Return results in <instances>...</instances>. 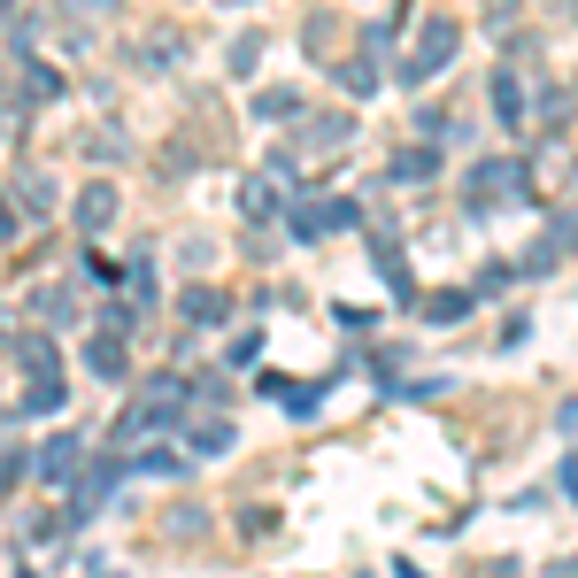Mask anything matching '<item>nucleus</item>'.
Returning <instances> with one entry per match:
<instances>
[{"instance_id": "1", "label": "nucleus", "mask_w": 578, "mask_h": 578, "mask_svg": "<svg viewBox=\"0 0 578 578\" xmlns=\"http://www.w3.org/2000/svg\"><path fill=\"white\" fill-rule=\"evenodd\" d=\"M455 47H463V32H455L448 16H432V24L417 32V47H409V62H401V86H425V77H440V70L455 62Z\"/></svg>"}, {"instance_id": "2", "label": "nucleus", "mask_w": 578, "mask_h": 578, "mask_svg": "<svg viewBox=\"0 0 578 578\" xmlns=\"http://www.w3.org/2000/svg\"><path fill=\"white\" fill-rule=\"evenodd\" d=\"M340 224H355V201H293V239H324Z\"/></svg>"}, {"instance_id": "3", "label": "nucleus", "mask_w": 578, "mask_h": 578, "mask_svg": "<svg viewBox=\"0 0 578 578\" xmlns=\"http://www.w3.org/2000/svg\"><path fill=\"white\" fill-rule=\"evenodd\" d=\"M517 193H525V171H517V162H478L470 209H486V201H517Z\"/></svg>"}, {"instance_id": "4", "label": "nucleus", "mask_w": 578, "mask_h": 578, "mask_svg": "<svg viewBox=\"0 0 578 578\" xmlns=\"http://www.w3.org/2000/svg\"><path fill=\"white\" fill-rule=\"evenodd\" d=\"M348 131H355V124L332 109V116H309V124L293 131V147H301V154H332V147H348Z\"/></svg>"}, {"instance_id": "5", "label": "nucleus", "mask_w": 578, "mask_h": 578, "mask_svg": "<svg viewBox=\"0 0 578 578\" xmlns=\"http://www.w3.org/2000/svg\"><path fill=\"white\" fill-rule=\"evenodd\" d=\"M109 216H116V186L109 178L77 193V231H109Z\"/></svg>"}, {"instance_id": "6", "label": "nucleus", "mask_w": 578, "mask_h": 578, "mask_svg": "<svg viewBox=\"0 0 578 578\" xmlns=\"http://www.w3.org/2000/svg\"><path fill=\"white\" fill-rule=\"evenodd\" d=\"M77 470H86V463H77V440H54V448L39 455V478H47V486H77Z\"/></svg>"}, {"instance_id": "7", "label": "nucleus", "mask_w": 578, "mask_h": 578, "mask_svg": "<svg viewBox=\"0 0 578 578\" xmlns=\"http://www.w3.org/2000/svg\"><path fill=\"white\" fill-rule=\"evenodd\" d=\"M32 316H39V324H77V293H70V286H39V293H32Z\"/></svg>"}, {"instance_id": "8", "label": "nucleus", "mask_w": 578, "mask_h": 578, "mask_svg": "<svg viewBox=\"0 0 578 578\" xmlns=\"http://www.w3.org/2000/svg\"><path fill=\"white\" fill-rule=\"evenodd\" d=\"M486 101H493V116H502V124H525V93H517V77H510V70H493Z\"/></svg>"}, {"instance_id": "9", "label": "nucleus", "mask_w": 578, "mask_h": 578, "mask_svg": "<svg viewBox=\"0 0 578 578\" xmlns=\"http://www.w3.org/2000/svg\"><path fill=\"white\" fill-rule=\"evenodd\" d=\"M239 216H255V224L278 216V186H271V178H247V186H239Z\"/></svg>"}, {"instance_id": "10", "label": "nucleus", "mask_w": 578, "mask_h": 578, "mask_svg": "<svg viewBox=\"0 0 578 578\" xmlns=\"http://www.w3.org/2000/svg\"><path fill=\"white\" fill-rule=\"evenodd\" d=\"M178 309H186V324H216V316H224V309H231V301H224V293H216V286H193V293H186V301H178Z\"/></svg>"}, {"instance_id": "11", "label": "nucleus", "mask_w": 578, "mask_h": 578, "mask_svg": "<svg viewBox=\"0 0 578 578\" xmlns=\"http://www.w3.org/2000/svg\"><path fill=\"white\" fill-rule=\"evenodd\" d=\"M186 448H193V455H224V448H231V425H224V417H209V425H193V432H186Z\"/></svg>"}, {"instance_id": "12", "label": "nucleus", "mask_w": 578, "mask_h": 578, "mask_svg": "<svg viewBox=\"0 0 578 578\" xmlns=\"http://www.w3.org/2000/svg\"><path fill=\"white\" fill-rule=\"evenodd\" d=\"M293 109H301V93H286V86H271V93H255V116H263V124H286Z\"/></svg>"}, {"instance_id": "13", "label": "nucleus", "mask_w": 578, "mask_h": 578, "mask_svg": "<svg viewBox=\"0 0 578 578\" xmlns=\"http://www.w3.org/2000/svg\"><path fill=\"white\" fill-rule=\"evenodd\" d=\"M16 201H24L32 216H47V209H54V186H47L39 171H24V178H16Z\"/></svg>"}, {"instance_id": "14", "label": "nucleus", "mask_w": 578, "mask_h": 578, "mask_svg": "<svg viewBox=\"0 0 578 578\" xmlns=\"http://www.w3.org/2000/svg\"><path fill=\"white\" fill-rule=\"evenodd\" d=\"M93 370L101 378H124V332H101L93 340Z\"/></svg>"}, {"instance_id": "15", "label": "nucleus", "mask_w": 578, "mask_h": 578, "mask_svg": "<svg viewBox=\"0 0 578 578\" xmlns=\"http://www.w3.org/2000/svg\"><path fill=\"white\" fill-rule=\"evenodd\" d=\"M340 86H348V93H370V86H378V54H355V62H340Z\"/></svg>"}, {"instance_id": "16", "label": "nucleus", "mask_w": 578, "mask_h": 578, "mask_svg": "<svg viewBox=\"0 0 578 578\" xmlns=\"http://www.w3.org/2000/svg\"><path fill=\"white\" fill-rule=\"evenodd\" d=\"M16 363H24L32 378H39V370H54V340H39V332H32V340L16 348Z\"/></svg>"}, {"instance_id": "17", "label": "nucleus", "mask_w": 578, "mask_h": 578, "mask_svg": "<svg viewBox=\"0 0 578 578\" xmlns=\"http://www.w3.org/2000/svg\"><path fill=\"white\" fill-rule=\"evenodd\" d=\"M24 93H32V101H54V93H62V77H54L47 62H32V70H24Z\"/></svg>"}, {"instance_id": "18", "label": "nucleus", "mask_w": 578, "mask_h": 578, "mask_svg": "<svg viewBox=\"0 0 578 578\" xmlns=\"http://www.w3.org/2000/svg\"><path fill=\"white\" fill-rule=\"evenodd\" d=\"M432 162H440V154H425V147H417V154H401V162H393V178L417 186V178H432Z\"/></svg>"}, {"instance_id": "19", "label": "nucleus", "mask_w": 578, "mask_h": 578, "mask_svg": "<svg viewBox=\"0 0 578 578\" xmlns=\"http://www.w3.org/2000/svg\"><path fill=\"white\" fill-rule=\"evenodd\" d=\"M463 309H470V293H440V301H425V316H432V324H455Z\"/></svg>"}, {"instance_id": "20", "label": "nucleus", "mask_w": 578, "mask_h": 578, "mask_svg": "<svg viewBox=\"0 0 578 578\" xmlns=\"http://www.w3.org/2000/svg\"><path fill=\"white\" fill-rule=\"evenodd\" d=\"M255 62H263V39H255V32H247V39H231V70H239V77L255 70Z\"/></svg>"}, {"instance_id": "21", "label": "nucleus", "mask_w": 578, "mask_h": 578, "mask_svg": "<svg viewBox=\"0 0 578 578\" xmlns=\"http://www.w3.org/2000/svg\"><path fill=\"white\" fill-rule=\"evenodd\" d=\"M16 231H24V224H16V201H9V193H0V247H9Z\"/></svg>"}, {"instance_id": "22", "label": "nucleus", "mask_w": 578, "mask_h": 578, "mask_svg": "<svg viewBox=\"0 0 578 578\" xmlns=\"http://www.w3.org/2000/svg\"><path fill=\"white\" fill-rule=\"evenodd\" d=\"M517 16V0H486V24H510Z\"/></svg>"}, {"instance_id": "23", "label": "nucleus", "mask_w": 578, "mask_h": 578, "mask_svg": "<svg viewBox=\"0 0 578 578\" xmlns=\"http://www.w3.org/2000/svg\"><path fill=\"white\" fill-rule=\"evenodd\" d=\"M16 486V455H0V493H9Z\"/></svg>"}, {"instance_id": "24", "label": "nucleus", "mask_w": 578, "mask_h": 578, "mask_svg": "<svg viewBox=\"0 0 578 578\" xmlns=\"http://www.w3.org/2000/svg\"><path fill=\"white\" fill-rule=\"evenodd\" d=\"M77 9H86V16H109V9H116V0H77Z\"/></svg>"}]
</instances>
